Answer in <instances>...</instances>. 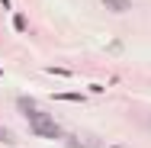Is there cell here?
Instances as JSON below:
<instances>
[{"label":"cell","instance_id":"1","mask_svg":"<svg viewBox=\"0 0 151 148\" xmlns=\"http://www.w3.org/2000/svg\"><path fill=\"white\" fill-rule=\"evenodd\" d=\"M19 110H26V116H29V126H32V132H35V135H42V139H64V132H61V129H58V126H55L48 116L35 113L32 100H19Z\"/></svg>","mask_w":151,"mask_h":148},{"label":"cell","instance_id":"2","mask_svg":"<svg viewBox=\"0 0 151 148\" xmlns=\"http://www.w3.org/2000/svg\"><path fill=\"white\" fill-rule=\"evenodd\" d=\"M103 6L113 10V13H122V10H129L132 3H129V0H103Z\"/></svg>","mask_w":151,"mask_h":148},{"label":"cell","instance_id":"3","mask_svg":"<svg viewBox=\"0 0 151 148\" xmlns=\"http://www.w3.org/2000/svg\"><path fill=\"white\" fill-rule=\"evenodd\" d=\"M0 142H3V145H13V142H16V139H13V132H10L6 126H0Z\"/></svg>","mask_w":151,"mask_h":148},{"label":"cell","instance_id":"4","mask_svg":"<svg viewBox=\"0 0 151 148\" xmlns=\"http://www.w3.org/2000/svg\"><path fill=\"white\" fill-rule=\"evenodd\" d=\"M116 148H119V145H116Z\"/></svg>","mask_w":151,"mask_h":148}]
</instances>
